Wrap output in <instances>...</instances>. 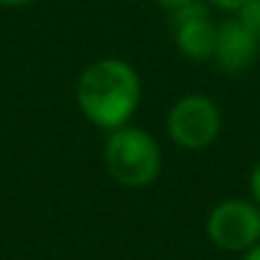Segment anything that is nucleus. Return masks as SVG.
Instances as JSON below:
<instances>
[{
  "label": "nucleus",
  "mask_w": 260,
  "mask_h": 260,
  "mask_svg": "<svg viewBox=\"0 0 260 260\" xmlns=\"http://www.w3.org/2000/svg\"><path fill=\"white\" fill-rule=\"evenodd\" d=\"M143 94L136 67L122 59L92 61L77 82V105L89 122L105 130L122 127L138 110Z\"/></svg>",
  "instance_id": "1"
},
{
  "label": "nucleus",
  "mask_w": 260,
  "mask_h": 260,
  "mask_svg": "<svg viewBox=\"0 0 260 260\" xmlns=\"http://www.w3.org/2000/svg\"><path fill=\"white\" fill-rule=\"evenodd\" d=\"M102 156L107 174L125 189L151 186L164 169V153L156 138L146 130L130 125L110 130Z\"/></svg>",
  "instance_id": "2"
},
{
  "label": "nucleus",
  "mask_w": 260,
  "mask_h": 260,
  "mask_svg": "<svg viewBox=\"0 0 260 260\" xmlns=\"http://www.w3.org/2000/svg\"><path fill=\"white\" fill-rule=\"evenodd\" d=\"M222 130V112L207 94H186L169 112V136L184 151L209 148Z\"/></svg>",
  "instance_id": "3"
},
{
  "label": "nucleus",
  "mask_w": 260,
  "mask_h": 260,
  "mask_svg": "<svg viewBox=\"0 0 260 260\" xmlns=\"http://www.w3.org/2000/svg\"><path fill=\"white\" fill-rule=\"evenodd\" d=\"M207 237L224 252H247L260 242V207L247 199H224L207 217Z\"/></svg>",
  "instance_id": "4"
},
{
  "label": "nucleus",
  "mask_w": 260,
  "mask_h": 260,
  "mask_svg": "<svg viewBox=\"0 0 260 260\" xmlns=\"http://www.w3.org/2000/svg\"><path fill=\"white\" fill-rule=\"evenodd\" d=\"M171 26H174V41H176V49L181 56H186L191 61L214 59L217 23L212 21V13L202 0L174 11Z\"/></svg>",
  "instance_id": "5"
},
{
  "label": "nucleus",
  "mask_w": 260,
  "mask_h": 260,
  "mask_svg": "<svg viewBox=\"0 0 260 260\" xmlns=\"http://www.w3.org/2000/svg\"><path fill=\"white\" fill-rule=\"evenodd\" d=\"M260 41L242 28L237 18H227L217 26V46H214V61L222 72L237 74L252 67L257 59Z\"/></svg>",
  "instance_id": "6"
},
{
  "label": "nucleus",
  "mask_w": 260,
  "mask_h": 260,
  "mask_svg": "<svg viewBox=\"0 0 260 260\" xmlns=\"http://www.w3.org/2000/svg\"><path fill=\"white\" fill-rule=\"evenodd\" d=\"M235 18L242 23L245 31H250L260 41V0H247V3L235 13Z\"/></svg>",
  "instance_id": "7"
},
{
  "label": "nucleus",
  "mask_w": 260,
  "mask_h": 260,
  "mask_svg": "<svg viewBox=\"0 0 260 260\" xmlns=\"http://www.w3.org/2000/svg\"><path fill=\"white\" fill-rule=\"evenodd\" d=\"M250 191H252V197H255V204L260 207V158H257V164H255L252 171H250Z\"/></svg>",
  "instance_id": "8"
},
{
  "label": "nucleus",
  "mask_w": 260,
  "mask_h": 260,
  "mask_svg": "<svg viewBox=\"0 0 260 260\" xmlns=\"http://www.w3.org/2000/svg\"><path fill=\"white\" fill-rule=\"evenodd\" d=\"M245 3H247V0H212V6H217L222 11H230V13H237Z\"/></svg>",
  "instance_id": "9"
},
{
  "label": "nucleus",
  "mask_w": 260,
  "mask_h": 260,
  "mask_svg": "<svg viewBox=\"0 0 260 260\" xmlns=\"http://www.w3.org/2000/svg\"><path fill=\"white\" fill-rule=\"evenodd\" d=\"M153 3L174 13V11H179V8H184V6H191V3H197V0H153Z\"/></svg>",
  "instance_id": "10"
},
{
  "label": "nucleus",
  "mask_w": 260,
  "mask_h": 260,
  "mask_svg": "<svg viewBox=\"0 0 260 260\" xmlns=\"http://www.w3.org/2000/svg\"><path fill=\"white\" fill-rule=\"evenodd\" d=\"M34 0H0V6L6 8H21V6H31Z\"/></svg>",
  "instance_id": "11"
},
{
  "label": "nucleus",
  "mask_w": 260,
  "mask_h": 260,
  "mask_svg": "<svg viewBox=\"0 0 260 260\" xmlns=\"http://www.w3.org/2000/svg\"><path fill=\"white\" fill-rule=\"evenodd\" d=\"M242 260H260V242H257L255 247H250V250L242 255Z\"/></svg>",
  "instance_id": "12"
}]
</instances>
